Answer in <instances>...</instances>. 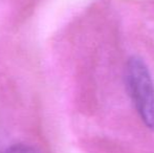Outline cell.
I'll return each mask as SVG.
<instances>
[{"label": "cell", "mask_w": 154, "mask_h": 153, "mask_svg": "<svg viewBox=\"0 0 154 153\" xmlns=\"http://www.w3.org/2000/svg\"><path fill=\"white\" fill-rule=\"evenodd\" d=\"M125 83L128 94L145 126L154 129V82L146 62L132 56L125 68Z\"/></svg>", "instance_id": "6da1fadb"}, {"label": "cell", "mask_w": 154, "mask_h": 153, "mask_svg": "<svg viewBox=\"0 0 154 153\" xmlns=\"http://www.w3.org/2000/svg\"><path fill=\"white\" fill-rule=\"evenodd\" d=\"M3 153H40V152L35 149L34 147H31V146L15 145L13 147L8 148Z\"/></svg>", "instance_id": "7a4b0ae2"}]
</instances>
